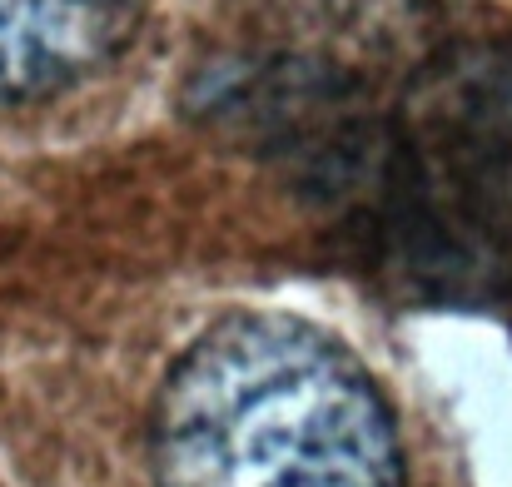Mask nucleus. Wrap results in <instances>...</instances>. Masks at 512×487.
<instances>
[{"label": "nucleus", "instance_id": "obj_1", "mask_svg": "<svg viewBox=\"0 0 512 487\" xmlns=\"http://www.w3.org/2000/svg\"><path fill=\"white\" fill-rule=\"evenodd\" d=\"M155 487H403L383 393L329 333L284 314L204 328L150 413Z\"/></svg>", "mask_w": 512, "mask_h": 487}, {"label": "nucleus", "instance_id": "obj_2", "mask_svg": "<svg viewBox=\"0 0 512 487\" xmlns=\"http://www.w3.org/2000/svg\"><path fill=\"white\" fill-rule=\"evenodd\" d=\"M145 0H0V100L65 90L110 65Z\"/></svg>", "mask_w": 512, "mask_h": 487}]
</instances>
